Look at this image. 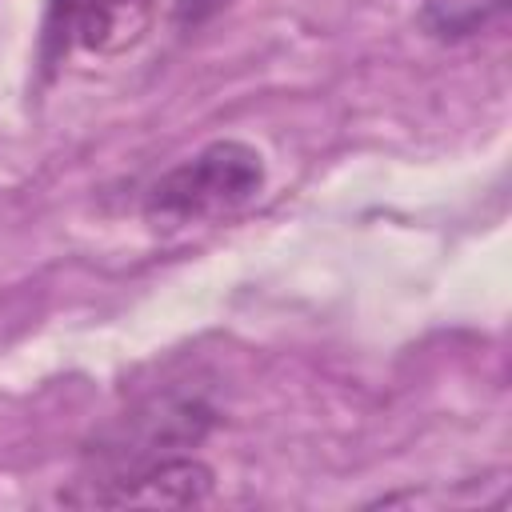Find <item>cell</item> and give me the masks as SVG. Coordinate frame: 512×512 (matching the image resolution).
Here are the masks:
<instances>
[{
    "label": "cell",
    "instance_id": "cell-3",
    "mask_svg": "<svg viewBox=\"0 0 512 512\" xmlns=\"http://www.w3.org/2000/svg\"><path fill=\"white\" fill-rule=\"evenodd\" d=\"M112 488H96L92 496H84V504H160V508H184V504H200L212 492V472L196 460H160L140 468L128 480H108Z\"/></svg>",
    "mask_w": 512,
    "mask_h": 512
},
{
    "label": "cell",
    "instance_id": "cell-1",
    "mask_svg": "<svg viewBox=\"0 0 512 512\" xmlns=\"http://www.w3.org/2000/svg\"><path fill=\"white\" fill-rule=\"evenodd\" d=\"M264 184L260 152L240 140H216L176 164L148 192V212L164 220H200L248 204Z\"/></svg>",
    "mask_w": 512,
    "mask_h": 512
},
{
    "label": "cell",
    "instance_id": "cell-2",
    "mask_svg": "<svg viewBox=\"0 0 512 512\" xmlns=\"http://www.w3.org/2000/svg\"><path fill=\"white\" fill-rule=\"evenodd\" d=\"M152 24V0H52L48 44L124 52Z\"/></svg>",
    "mask_w": 512,
    "mask_h": 512
}]
</instances>
